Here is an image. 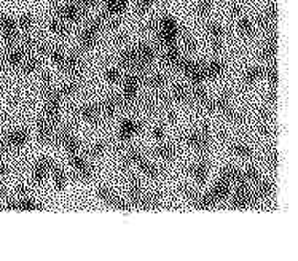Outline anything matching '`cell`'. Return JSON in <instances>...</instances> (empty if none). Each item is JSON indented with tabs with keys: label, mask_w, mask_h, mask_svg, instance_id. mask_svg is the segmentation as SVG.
Instances as JSON below:
<instances>
[{
	"label": "cell",
	"mask_w": 298,
	"mask_h": 261,
	"mask_svg": "<svg viewBox=\"0 0 298 261\" xmlns=\"http://www.w3.org/2000/svg\"><path fill=\"white\" fill-rule=\"evenodd\" d=\"M156 35L164 48L177 46V37H179L177 21H175L171 15H163L161 20L158 21Z\"/></svg>",
	"instance_id": "6da1fadb"
},
{
	"label": "cell",
	"mask_w": 298,
	"mask_h": 261,
	"mask_svg": "<svg viewBox=\"0 0 298 261\" xmlns=\"http://www.w3.org/2000/svg\"><path fill=\"white\" fill-rule=\"evenodd\" d=\"M102 24H104V18L97 16L94 20H91L88 22V26L83 29V32L80 35V48L82 51H89L93 50L96 41H97V35H99Z\"/></svg>",
	"instance_id": "7a4b0ae2"
},
{
	"label": "cell",
	"mask_w": 298,
	"mask_h": 261,
	"mask_svg": "<svg viewBox=\"0 0 298 261\" xmlns=\"http://www.w3.org/2000/svg\"><path fill=\"white\" fill-rule=\"evenodd\" d=\"M185 143L188 147H192L194 151L201 155H208L211 148V134L208 127H203V129L193 131L190 134L185 136Z\"/></svg>",
	"instance_id": "3957f363"
},
{
	"label": "cell",
	"mask_w": 298,
	"mask_h": 261,
	"mask_svg": "<svg viewBox=\"0 0 298 261\" xmlns=\"http://www.w3.org/2000/svg\"><path fill=\"white\" fill-rule=\"evenodd\" d=\"M179 70L184 72L185 77L193 83V86H196V84H203V81L206 80L204 64L193 62V60L184 58V59H182L180 65H179Z\"/></svg>",
	"instance_id": "277c9868"
},
{
	"label": "cell",
	"mask_w": 298,
	"mask_h": 261,
	"mask_svg": "<svg viewBox=\"0 0 298 261\" xmlns=\"http://www.w3.org/2000/svg\"><path fill=\"white\" fill-rule=\"evenodd\" d=\"M96 193H97V198H99L104 204H107L108 207L118 209V210H123V212L129 210V204L125 202V199H121L118 194H115L112 190H108V188L99 186V188H97Z\"/></svg>",
	"instance_id": "5b68a950"
},
{
	"label": "cell",
	"mask_w": 298,
	"mask_h": 261,
	"mask_svg": "<svg viewBox=\"0 0 298 261\" xmlns=\"http://www.w3.org/2000/svg\"><path fill=\"white\" fill-rule=\"evenodd\" d=\"M83 8L80 7L78 0H74L70 3H65L63 7H59L56 10V18L63 20L64 22H77L80 21V18L83 16Z\"/></svg>",
	"instance_id": "8992f818"
},
{
	"label": "cell",
	"mask_w": 298,
	"mask_h": 261,
	"mask_svg": "<svg viewBox=\"0 0 298 261\" xmlns=\"http://www.w3.org/2000/svg\"><path fill=\"white\" fill-rule=\"evenodd\" d=\"M69 162H70L72 169L75 171V175L78 179L89 180L91 177H93V167L88 164V161L85 160L83 156H80L78 153L72 155V156H69Z\"/></svg>",
	"instance_id": "52a82bcc"
},
{
	"label": "cell",
	"mask_w": 298,
	"mask_h": 261,
	"mask_svg": "<svg viewBox=\"0 0 298 261\" xmlns=\"http://www.w3.org/2000/svg\"><path fill=\"white\" fill-rule=\"evenodd\" d=\"M139 83H141L139 74H129L123 80V97H121V99H123L125 104H131V102L136 99Z\"/></svg>",
	"instance_id": "ba28073f"
},
{
	"label": "cell",
	"mask_w": 298,
	"mask_h": 261,
	"mask_svg": "<svg viewBox=\"0 0 298 261\" xmlns=\"http://www.w3.org/2000/svg\"><path fill=\"white\" fill-rule=\"evenodd\" d=\"M27 141H29V131L16 129V131L8 132V134L3 137L2 145L5 148H21L22 145H26Z\"/></svg>",
	"instance_id": "9c48e42d"
},
{
	"label": "cell",
	"mask_w": 298,
	"mask_h": 261,
	"mask_svg": "<svg viewBox=\"0 0 298 261\" xmlns=\"http://www.w3.org/2000/svg\"><path fill=\"white\" fill-rule=\"evenodd\" d=\"M136 50V54H137V64H139V74L145 70L149 64L153 62V59L156 56V53L153 50V46L149 45V43H141Z\"/></svg>",
	"instance_id": "30bf717a"
},
{
	"label": "cell",
	"mask_w": 298,
	"mask_h": 261,
	"mask_svg": "<svg viewBox=\"0 0 298 261\" xmlns=\"http://www.w3.org/2000/svg\"><path fill=\"white\" fill-rule=\"evenodd\" d=\"M51 166H53V160H51V158H48V156L39 158L37 162H35V166H34V171H32L34 183H37V185L43 183V180L46 177V174L50 172Z\"/></svg>",
	"instance_id": "8fae6325"
},
{
	"label": "cell",
	"mask_w": 298,
	"mask_h": 261,
	"mask_svg": "<svg viewBox=\"0 0 298 261\" xmlns=\"http://www.w3.org/2000/svg\"><path fill=\"white\" fill-rule=\"evenodd\" d=\"M56 121L50 120L48 117H42L39 120V124H37V137L42 143H48L51 142V137L54 134V127H56Z\"/></svg>",
	"instance_id": "7c38bea8"
},
{
	"label": "cell",
	"mask_w": 298,
	"mask_h": 261,
	"mask_svg": "<svg viewBox=\"0 0 298 261\" xmlns=\"http://www.w3.org/2000/svg\"><path fill=\"white\" fill-rule=\"evenodd\" d=\"M193 100L196 102V104L203 108V110L206 112H215L214 108V100L211 99V97L208 96V93L204 91V88L201 86V84H196V86L193 88Z\"/></svg>",
	"instance_id": "4fadbf2b"
},
{
	"label": "cell",
	"mask_w": 298,
	"mask_h": 261,
	"mask_svg": "<svg viewBox=\"0 0 298 261\" xmlns=\"http://www.w3.org/2000/svg\"><path fill=\"white\" fill-rule=\"evenodd\" d=\"M276 53H277V34H276V30H271V34L268 35V39H266L263 50H261L260 58L266 60V62H275Z\"/></svg>",
	"instance_id": "5bb4252c"
},
{
	"label": "cell",
	"mask_w": 298,
	"mask_h": 261,
	"mask_svg": "<svg viewBox=\"0 0 298 261\" xmlns=\"http://www.w3.org/2000/svg\"><path fill=\"white\" fill-rule=\"evenodd\" d=\"M208 32L211 35V40H212V50L215 53H218L222 50L223 46V37H225V29L217 22H212L209 24L208 27Z\"/></svg>",
	"instance_id": "9a60e30c"
},
{
	"label": "cell",
	"mask_w": 298,
	"mask_h": 261,
	"mask_svg": "<svg viewBox=\"0 0 298 261\" xmlns=\"http://www.w3.org/2000/svg\"><path fill=\"white\" fill-rule=\"evenodd\" d=\"M123 105H125V102H123L121 97L110 96L101 104V107H99L101 108V115H106V117H113V115L117 113Z\"/></svg>",
	"instance_id": "2e32d148"
},
{
	"label": "cell",
	"mask_w": 298,
	"mask_h": 261,
	"mask_svg": "<svg viewBox=\"0 0 298 261\" xmlns=\"http://www.w3.org/2000/svg\"><path fill=\"white\" fill-rule=\"evenodd\" d=\"M276 21H277V7H276V3H273V5H270V7H266L263 15L258 16L257 22H258L260 27L270 30L271 27H275Z\"/></svg>",
	"instance_id": "e0dca14e"
},
{
	"label": "cell",
	"mask_w": 298,
	"mask_h": 261,
	"mask_svg": "<svg viewBox=\"0 0 298 261\" xmlns=\"http://www.w3.org/2000/svg\"><path fill=\"white\" fill-rule=\"evenodd\" d=\"M230 186H231V183H230L228 180H225V179H222V177L218 179V181L215 183V186L209 191L211 196H212V199L215 201V204H218L220 201H223V199H227V196L230 194Z\"/></svg>",
	"instance_id": "ac0fdd59"
},
{
	"label": "cell",
	"mask_w": 298,
	"mask_h": 261,
	"mask_svg": "<svg viewBox=\"0 0 298 261\" xmlns=\"http://www.w3.org/2000/svg\"><path fill=\"white\" fill-rule=\"evenodd\" d=\"M141 129H142L141 123L132 121V120H125L120 126V139H121V141H129V139Z\"/></svg>",
	"instance_id": "d6986e66"
},
{
	"label": "cell",
	"mask_w": 298,
	"mask_h": 261,
	"mask_svg": "<svg viewBox=\"0 0 298 261\" xmlns=\"http://www.w3.org/2000/svg\"><path fill=\"white\" fill-rule=\"evenodd\" d=\"M65 72H69L70 75H80L83 72V62L82 59L77 56V54H65V60H64V67Z\"/></svg>",
	"instance_id": "ffe728a7"
},
{
	"label": "cell",
	"mask_w": 298,
	"mask_h": 261,
	"mask_svg": "<svg viewBox=\"0 0 298 261\" xmlns=\"http://www.w3.org/2000/svg\"><path fill=\"white\" fill-rule=\"evenodd\" d=\"M120 65L123 69L128 70H134L136 74H139V64H137V54L136 50H126L120 56Z\"/></svg>",
	"instance_id": "44dd1931"
},
{
	"label": "cell",
	"mask_w": 298,
	"mask_h": 261,
	"mask_svg": "<svg viewBox=\"0 0 298 261\" xmlns=\"http://www.w3.org/2000/svg\"><path fill=\"white\" fill-rule=\"evenodd\" d=\"M182 59L184 58H182V54H180L177 46L166 48V51H164V54H163V62L169 65V67H174V69H179Z\"/></svg>",
	"instance_id": "7402d4cb"
},
{
	"label": "cell",
	"mask_w": 298,
	"mask_h": 261,
	"mask_svg": "<svg viewBox=\"0 0 298 261\" xmlns=\"http://www.w3.org/2000/svg\"><path fill=\"white\" fill-rule=\"evenodd\" d=\"M190 174L193 175V179L198 181V183H204L206 179H208L209 174V162L206 160L198 161L196 164L190 167Z\"/></svg>",
	"instance_id": "603a6c76"
},
{
	"label": "cell",
	"mask_w": 298,
	"mask_h": 261,
	"mask_svg": "<svg viewBox=\"0 0 298 261\" xmlns=\"http://www.w3.org/2000/svg\"><path fill=\"white\" fill-rule=\"evenodd\" d=\"M80 117L91 124H97L101 120V108L97 105H85L80 108Z\"/></svg>",
	"instance_id": "cb8c5ba5"
},
{
	"label": "cell",
	"mask_w": 298,
	"mask_h": 261,
	"mask_svg": "<svg viewBox=\"0 0 298 261\" xmlns=\"http://www.w3.org/2000/svg\"><path fill=\"white\" fill-rule=\"evenodd\" d=\"M104 5L108 16H120L128 7V0H104Z\"/></svg>",
	"instance_id": "d4e9b609"
},
{
	"label": "cell",
	"mask_w": 298,
	"mask_h": 261,
	"mask_svg": "<svg viewBox=\"0 0 298 261\" xmlns=\"http://www.w3.org/2000/svg\"><path fill=\"white\" fill-rule=\"evenodd\" d=\"M225 72V65L220 60H212L209 64H204V74H206V80H215Z\"/></svg>",
	"instance_id": "484cf974"
},
{
	"label": "cell",
	"mask_w": 298,
	"mask_h": 261,
	"mask_svg": "<svg viewBox=\"0 0 298 261\" xmlns=\"http://www.w3.org/2000/svg\"><path fill=\"white\" fill-rule=\"evenodd\" d=\"M51 177L54 181V186H56L58 191H63L65 188V183H67V175H65L64 169H61L59 166H51Z\"/></svg>",
	"instance_id": "4316f807"
},
{
	"label": "cell",
	"mask_w": 298,
	"mask_h": 261,
	"mask_svg": "<svg viewBox=\"0 0 298 261\" xmlns=\"http://www.w3.org/2000/svg\"><path fill=\"white\" fill-rule=\"evenodd\" d=\"M142 196H144V191L141 190V183H139V180L137 179H131V185H129L131 204L139 209V205H141V201H142Z\"/></svg>",
	"instance_id": "83f0119b"
},
{
	"label": "cell",
	"mask_w": 298,
	"mask_h": 261,
	"mask_svg": "<svg viewBox=\"0 0 298 261\" xmlns=\"http://www.w3.org/2000/svg\"><path fill=\"white\" fill-rule=\"evenodd\" d=\"M255 193H257V196L260 199H266V198L273 196V193H275V185H273V181H268V180H258L257 186H255Z\"/></svg>",
	"instance_id": "f1b7e54d"
},
{
	"label": "cell",
	"mask_w": 298,
	"mask_h": 261,
	"mask_svg": "<svg viewBox=\"0 0 298 261\" xmlns=\"http://www.w3.org/2000/svg\"><path fill=\"white\" fill-rule=\"evenodd\" d=\"M20 67L22 70V74H32V72H35L40 67V59L37 56H34V54H30V56L22 59Z\"/></svg>",
	"instance_id": "f546056e"
},
{
	"label": "cell",
	"mask_w": 298,
	"mask_h": 261,
	"mask_svg": "<svg viewBox=\"0 0 298 261\" xmlns=\"http://www.w3.org/2000/svg\"><path fill=\"white\" fill-rule=\"evenodd\" d=\"M50 30L53 34H56L59 35V37H65V35L69 34V26H67V22H64L63 20H59V18H54V20L50 21Z\"/></svg>",
	"instance_id": "4dcf8cb0"
},
{
	"label": "cell",
	"mask_w": 298,
	"mask_h": 261,
	"mask_svg": "<svg viewBox=\"0 0 298 261\" xmlns=\"http://www.w3.org/2000/svg\"><path fill=\"white\" fill-rule=\"evenodd\" d=\"M261 77H265V69L263 67H249L244 72V83L246 84H254L255 81H258Z\"/></svg>",
	"instance_id": "1f68e13d"
},
{
	"label": "cell",
	"mask_w": 298,
	"mask_h": 261,
	"mask_svg": "<svg viewBox=\"0 0 298 261\" xmlns=\"http://www.w3.org/2000/svg\"><path fill=\"white\" fill-rule=\"evenodd\" d=\"M238 29H239V34L242 35V37H252V35H254V24L247 16L239 15Z\"/></svg>",
	"instance_id": "d6a6232c"
},
{
	"label": "cell",
	"mask_w": 298,
	"mask_h": 261,
	"mask_svg": "<svg viewBox=\"0 0 298 261\" xmlns=\"http://www.w3.org/2000/svg\"><path fill=\"white\" fill-rule=\"evenodd\" d=\"M172 97L175 102H182V104H185V102H190L192 99V94L188 88H185L184 84H175L174 89H172Z\"/></svg>",
	"instance_id": "836d02e7"
},
{
	"label": "cell",
	"mask_w": 298,
	"mask_h": 261,
	"mask_svg": "<svg viewBox=\"0 0 298 261\" xmlns=\"http://www.w3.org/2000/svg\"><path fill=\"white\" fill-rule=\"evenodd\" d=\"M42 205L37 204L34 201V199H30L29 196H21V199H18L16 201V210H40Z\"/></svg>",
	"instance_id": "e575fe53"
},
{
	"label": "cell",
	"mask_w": 298,
	"mask_h": 261,
	"mask_svg": "<svg viewBox=\"0 0 298 261\" xmlns=\"http://www.w3.org/2000/svg\"><path fill=\"white\" fill-rule=\"evenodd\" d=\"M155 155L158 158H161V160H164V161H171V160H174V158H175V150L171 147V145L160 143L155 148Z\"/></svg>",
	"instance_id": "d590c367"
},
{
	"label": "cell",
	"mask_w": 298,
	"mask_h": 261,
	"mask_svg": "<svg viewBox=\"0 0 298 261\" xmlns=\"http://www.w3.org/2000/svg\"><path fill=\"white\" fill-rule=\"evenodd\" d=\"M137 167L141 169L142 174H145L150 179H158V177H160V169H158L155 164H151V162H149L147 158H145L142 162H139Z\"/></svg>",
	"instance_id": "8d00e7d4"
},
{
	"label": "cell",
	"mask_w": 298,
	"mask_h": 261,
	"mask_svg": "<svg viewBox=\"0 0 298 261\" xmlns=\"http://www.w3.org/2000/svg\"><path fill=\"white\" fill-rule=\"evenodd\" d=\"M63 147H64L65 151H67V155L72 156V155H77L78 151H80L82 143H80V141H78V139H77L74 134H72V136L67 139V141L63 143Z\"/></svg>",
	"instance_id": "74e56055"
},
{
	"label": "cell",
	"mask_w": 298,
	"mask_h": 261,
	"mask_svg": "<svg viewBox=\"0 0 298 261\" xmlns=\"http://www.w3.org/2000/svg\"><path fill=\"white\" fill-rule=\"evenodd\" d=\"M265 77L268 78V83L273 89L277 88V81H279V74H277V65L273 62L271 65L265 69Z\"/></svg>",
	"instance_id": "f35d334b"
},
{
	"label": "cell",
	"mask_w": 298,
	"mask_h": 261,
	"mask_svg": "<svg viewBox=\"0 0 298 261\" xmlns=\"http://www.w3.org/2000/svg\"><path fill=\"white\" fill-rule=\"evenodd\" d=\"M5 59H7V62L10 65H13V67H20L22 59H24V51L22 50H10Z\"/></svg>",
	"instance_id": "ab89813d"
},
{
	"label": "cell",
	"mask_w": 298,
	"mask_h": 261,
	"mask_svg": "<svg viewBox=\"0 0 298 261\" xmlns=\"http://www.w3.org/2000/svg\"><path fill=\"white\" fill-rule=\"evenodd\" d=\"M231 151L241 158H252V155H254L252 148L246 143H233L231 145Z\"/></svg>",
	"instance_id": "60d3db41"
},
{
	"label": "cell",
	"mask_w": 298,
	"mask_h": 261,
	"mask_svg": "<svg viewBox=\"0 0 298 261\" xmlns=\"http://www.w3.org/2000/svg\"><path fill=\"white\" fill-rule=\"evenodd\" d=\"M45 54H48V56H50V59L53 60L54 64L58 65V67H61V69L64 67L65 54H64L63 51H59V50H50V48H46V50H45Z\"/></svg>",
	"instance_id": "b9f144b4"
},
{
	"label": "cell",
	"mask_w": 298,
	"mask_h": 261,
	"mask_svg": "<svg viewBox=\"0 0 298 261\" xmlns=\"http://www.w3.org/2000/svg\"><path fill=\"white\" fill-rule=\"evenodd\" d=\"M16 24H18V29L26 30V32H27V30H30L34 26V18L30 15H21L16 20Z\"/></svg>",
	"instance_id": "7bdbcfd3"
},
{
	"label": "cell",
	"mask_w": 298,
	"mask_h": 261,
	"mask_svg": "<svg viewBox=\"0 0 298 261\" xmlns=\"http://www.w3.org/2000/svg\"><path fill=\"white\" fill-rule=\"evenodd\" d=\"M147 84L150 88L158 89V88H161V86L166 84V77H164L163 74H153L151 77L147 78Z\"/></svg>",
	"instance_id": "ee69618b"
},
{
	"label": "cell",
	"mask_w": 298,
	"mask_h": 261,
	"mask_svg": "<svg viewBox=\"0 0 298 261\" xmlns=\"http://www.w3.org/2000/svg\"><path fill=\"white\" fill-rule=\"evenodd\" d=\"M242 174H244V179L246 181H252V183H257V181L260 180V172L257 167H247L246 171H242Z\"/></svg>",
	"instance_id": "f6af8a7d"
},
{
	"label": "cell",
	"mask_w": 298,
	"mask_h": 261,
	"mask_svg": "<svg viewBox=\"0 0 298 261\" xmlns=\"http://www.w3.org/2000/svg\"><path fill=\"white\" fill-rule=\"evenodd\" d=\"M215 0H199V3H198V15L204 18V16H208L209 15V11L212 8V5H214Z\"/></svg>",
	"instance_id": "bcb514c9"
},
{
	"label": "cell",
	"mask_w": 298,
	"mask_h": 261,
	"mask_svg": "<svg viewBox=\"0 0 298 261\" xmlns=\"http://www.w3.org/2000/svg\"><path fill=\"white\" fill-rule=\"evenodd\" d=\"M155 0H139L137 2V7H136V15H144L153 7Z\"/></svg>",
	"instance_id": "7dc6e473"
},
{
	"label": "cell",
	"mask_w": 298,
	"mask_h": 261,
	"mask_svg": "<svg viewBox=\"0 0 298 261\" xmlns=\"http://www.w3.org/2000/svg\"><path fill=\"white\" fill-rule=\"evenodd\" d=\"M106 148H107L106 142H97V143H94L93 147L88 150V155H89L91 158H97V156H101L102 153H104Z\"/></svg>",
	"instance_id": "c3c4849f"
},
{
	"label": "cell",
	"mask_w": 298,
	"mask_h": 261,
	"mask_svg": "<svg viewBox=\"0 0 298 261\" xmlns=\"http://www.w3.org/2000/svg\"><path fill=\"white\" fill-rule=\"evenodd\" d=\"M59 91V94L63 96V97H67V96H72L74 93H77L78 91V83H67V84H64L63 88L58 89Z\"/></svg>",
	"instance_id": "681fc988"
},
{
	"label": "cell",
	"mask_w": 298,
	"mask_h": 261,
	"mask_svg": "<svg viewBox=\"0 0 298 261\" xmlns=\"http://www.w3.org/2000/svg\"><path fill=\"white\" fill-rule=\"evenodd\" d=\"M106 78L110 83H118L121 80V75H120V72L115 69V67H108L106 70Z\"/></svg>",
	"instance_id": "f907efd6"
},
{
	"label": "cell",
	"mask_w": 298,
	"mask_h": 261,
	"mask_svg": "<svg viewBox=\"0 0 298 261\" xmlns=\"http://www.w3.org/2000/svg\"><path fill=\"white\" fill-rule=\"evenodd\" d=\"M268 164H270L271 169H277V166H279V155H277L276 150H273L271 153L268 155Z\"/></svg>",
	"instance_id": "816d5d0a"
},
{
	"label": "cell",
	"mask_w": 298,
	"mask_h": 261,
	"mask_svg": "<svg viewBox=\"0 0 298 261\" xmlns=\"http://www.w3.org/2000/svg\"><path fill=\"white\" fill-rule=\"evenodd\" d=\"M101 0H78V3H80V7L83 8V11H86L89 8L96 7L97 3H99Z\"/></svg>",
	"instance_id": "f5cc1de1"
},
{
	"label": "cell",
	"mask_w": 298,
	"mask_h": 261,
	"mask_svg": "<svg viewBox=\"0 0 298 261\" xmlns=\"http://www.w3.org/2000/svg\"><path fill=\"white\" fill-rule=\"evenodd\" d=\"M151 136H153V139H156V141H163L164 139V127L155 126L153 129H151Z\"/></svg>",
	"instance_id": "db71d44e"
},
{
	"label": "cell",
	"mask_w": 298,
	"mask_h": 261,
	"mask_svg": "<svg viewBox=\"0 0 298 261\" xmlns=\"http://www.w3.org/2000/svg\"><path fill=\"white\" fill-rule=\"evenodd\" d=\"M266 100L271 102V104H276V102H277V93H276V89L271 88V93L266 96Z\"/></svg>",
	"instance_id": "11a10c76"
},
{
	"label": "cell",
	"mask_w": 298,
	"mask_h": 261,
	"mask_svg": "<svg viewBox=\"0 0 298 261\" xmlns=\"http://www.w3.org/2000/svg\"><path fill=\"white\" fill-rule=\"evenodd\" d=\"M7 174H8V166L5 164V162H3L2 160H0V179L5 177V175H7Z\"/></svg>",
	"instance_id": "9f6ffc18"
},
{
	"label": "cell",
	"mask_w": 298,
	"mask_h": 261,
	"mask_svg": "<svg viewBox=\"0 0 298 261\" xmlns=\"http://www.w3.org/2000/svg\"><path fill=\"white\" fill-rule=\"evenodd\" d=\"M46 2H48V3H53V5H54V3L58 2V0H46Z\"/></svg>",
	"instance_id": "6f0895ef"
},
{
	"label": "cell",
	"mask_w": 298,
	"mask_h": 261,
	"mask_svg": "<svg viewBox=\"0 0 298 261\" xmlns=\"http://www.w3.org/2000/svg\"><path fill=\"white\" fill-rule=\"evenodd\" d=\"M0 75H2V67H0Z\"/></svg>",
	"instance_id": "680465c9"
}]
</instances>
